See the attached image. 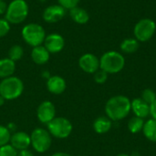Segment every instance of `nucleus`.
Wrapping results in <instances>:
<instances>
[{
  "label": "nucleus",
  "mask_w": 156,
  "mask_h": 156,
  "mask_svg": "<svg viewBox=\"0 0 156 156\" xmlns=\"http://www.w3.org/2000/svg\"><path fill=\"white\" fill-rule=\"evenodd\" d=\"M22 37L27 44L33 48L41 46L46 38V32L42 26L30 23L26 25L22 29Z\"/></svg>",
  "instance_id": "obj_5"
},
{
  "label": "nucleus",
  "mask_w": 156,
  "mask_h": 156,
  "mask_svg": "<svg viewBox=\"0 0 156 156\" xmlns=\"http://www.w3.org/2000/svg\"><path fill=\"white\" fill-rule=\"evenodd\" d=\"M55 115L56 108L51 101H45L38 105L37 110V116L41 123L48 124L55 118Z\"/></svg>",
  "instance_id": "obj_9"
},
{
  "label": "nucleus",
  "mask_w": 156,
  "mask_h": 156,
  "mask_svg": "<svg viewBox=\"0 0 156 156\" xmlns=\"http://www.w3.org/2000/svg\"><path fill=\"white\" fill-rule=\"evenodd\" d=\"M150 114L152 116V119L156 120V100L150 105Z\"/></svg>",
  "instance_id": "obj_30"
},
{
  "label": "nucleus",
  "mask_w": 156,
  "mask_h": 156,
  "mask_svg": "<svg viewBox=\"0 0 156 156\" xmlns=\"http://www.w3.org/2000/svg\"><path fill=\"white\" fill-rule=\"evenodd\" d=\"M131 110V101L124 95L112 97L108 100L105 105L106 115L113 122H118L126 118Z\"/></svg>",
  "instance_id": "obj_1"
},
{
  "label": "nucleus",
  "mask_w": 156,
  "mask_h": 156,
  "mask_svg": "<svg viewBox=\"0 0 156 156\" xmlns=\"http://www.w3.org/2000/svg\"><path fill=\"white\" fill-rule=\"evenodd\" d=\"M47 88L49 92L58 95L65 91L67 88V83L66 80L60 76H50V78L47 80Z\"/></svg>",
  "instance_id": "obj_14"
},
{
  "label": "nucleus",
  "mask_w": 156,
  "mask_h": 156,
  "mask_svg": "<svg viewBox=\"0 0 156 156\" xmlns=\"http://www.w3.org/2000/svg\"><path fill=\"white\" fill-rule=\"evenodd\" d=\"M52 156H71L70 154H67V153H62V152H59V153H56L54 154Z\"/></svg>",
  "instance_id": "obj_33"
},
{
  "label": "nucleus",
  "mask_w": 156,
  "mask_h": 156,
  "mask_svg": "<svg viewBox=\"0 0 156 156\" xmlns=\"http://www.w3.org/2000/svg\"><path fill=\"white\" fill-rule=\"evenodd\" d=\"M16 70L15 61L10 58H2L0 59V79H5L11 77Z\"/></svg>",
  "instance_id": "obj_19"
},
{
  "label": "nucleus",
  "mask_w": 156,
  "mask_h": 156,
  "mask_svg": "<svg viewBox=\"0 0 156 156\" xmlns=\"http://www.w3.org/2000/svg\"><path fill=\"white\" fill-rule=\"evenodd\" d=\"M49 56H50V53L42 45L33 48L32 52H31L32 60L37 65L46 64L49 59Z\"/></svg>",
  "instance_id": "obj_16"
},
{
  "label": "nucleus",
  "mask_w": 156,
  "mask_h": 156,
  "mask_svg": "<svg viewBox=\"0 0 156 156\" xmlns=\"http://www.w3.org/2000/svg\"><path fill=\"white\" fill-rule=\"evenodd\" d=\"M5 101V99H4V98L2 97V96H0V107L4 105Z\"/></svg>",
  "instance_id": "obj_35"
},
{
  "label": "nucleus",
  "mask_w": 156,
  "mask_h": 156,
  "mask_svg": "<svg viewBox=\"0 0 156 156\" xmlns=\"http://www.w3.org/2000/svg\"><path fill=\"white\" fill-rule=\"evenodd\" d=\"M58 5L63 6L65 9H71L75 6H78V4L80 0H58Z\"/></svg>",
  "instance_id": "obj_29"
},
{
  "label": "nucleus",
  "mask_w": 156,
  "mask_h": 156,
  "mask_svg": "<svg viewBox=\"0 0 156 156\" xmlns=\"http://www.w3.org/2000/svg\"><path fill=\"white\" fill-rule=\"evenodd\" d=\"M38 1H40V2H45L46 0H38Z\"/></svg>",
  "instance_id": "obj_37"
},
{
  "label": "nucleus",
  "mask_w": 156,
  "mask_h": 156,
  "mask_svg": "<svg viewBox=\"0 0 156 156\" xmlns=\"http://www.w3.org/2000/svg\"><path fill=\"white\" fill-rule=\"evenodd\" d=\"M11 137V133L7 129V127L0 125V147L5 145L9 143Z\"/></svg>",
  "instance_id": "obj_24"
},
{
  "label": "nucleus",
  "mask_w": 156,
  "mask_h": 156,
  "mask_svg": "<svg viewBox=\"0 0 156 156\" xmlns=\"http://www.w3.org/2000/svg\"><path fill=\"white\" fill-rule=\"evenodd\" d=\"M64 46L65 40L61 35L53 33L46 36V38L44 40V47L49 53H58L64 48Z\"/></svg>",
  "instance_id": "obj_11"
},
{
  "label": "nucleus",
  "mask_w": 156,
  "mask_h": 156,
  "mask_svg": "<svg viewBox=\"0 0 156 156\" xmlns=\"http://www.w3.org/2000/svg\"><path fill=\"white\" fill-rule=\"evenodd\" d=\"M156 30L155 22L151 18H143L137 22L134 27L135 38L140 42H146L150 40L154 35Z\"/></svg>",
  "instance_id": "obj_8"
},
{
  "label": "nucleus",
  "mask_w": 156,
  "mask_h": 156,
  "mask_svg": "<svg viewBox=\"0 0 156 156\" xmlns=\"http://www.w3.org/2000/svg\"><path fill=\"white\" fill-rule=\"evenodd\" d=\"M42 77H45V78H47V79H49V78H50V75H49L48 71H43Z\"/></svg>",
  "instance_id": "obj_34"
},
{
  "label": "nucleus",
  "mask_w": 156,
  "mask_h": 156,
  "mask_svg": "<svg viewBox=\"0 0 156 156\" xmlns=\"http://www.w3.org/2000/svg\"><path fill=\"white\" fill-rule=\"evenodd\" d=\"M116 156H130L128 155V154H118V155Z\"/></svg>",
  "instance_id": "obj_36"
},
{
  "label": "nucleus",
  "mask_w": 156,
  "mask_h": 156,
  "mask_svg": "<svg viewBox=\"0 0 156 156\" xmlns=\"http://www.w3.org/2000/svg\"><path fill=\"white\" fill-rule=\"evenodd\" d=\"M141 99L145 101L147 104L151 105L156 100V93L152 89H145L142 92V97Z\"/></svg>",
  "instance_id": "obj_25"
},
{
  "label": "nucleus",
  "mask_w": 156,
  "mask_h": 156,
  "mask_svg": "<svg viewBox=\"0 0 156 156\" xmlns=\"http://www.w3.org/2000/svg\"><path fill=\"white\" fill-rule=\"evenodd\" d=\"M23 48L19 45H14L10 48L8 52V58L13 61H17L23 57Z\"/></svg>",
  "instance_id": "obj_23"
},
{
  "label": "nucleus",
  "mask_w": 156,
  "mask_h": 156,
  "mask_svg": "<svg viewBox=\"0 0 156 156\" xmlns=\"http://www.w3.org/2000/svg\"><path fill=\"white\" fill-rule=\"evenodd\" d=\"M143 133L146 139H148L150 142L156 143V120L150 119L144 122Z\"/></svg>",
  "instance_id": "obj_20"
},
{
  "label": "nucleus",
  "mask_w": 156,
  "mask_h": 156,
  "mask_svg": "<svg viewBox=\"0 0 156 156\" xmlns=\"http://www.w3.org/2000/svg\"><path fill=\"white\" fill-rule=\"evenodd\" d=\"M120 47L122 51L124 53H134L139 48V41L136 38H126L121 43Z\"/></svg>",
  "instance_id": "obj_21"
},
{
  "label": "nucleus",
  "mask_w": 156,
  "mask_h": 156,
  "mask_svg": "<svg viewBox=\"0 0 156 156\" xmlns=\"http://www.w3.org/2000/svg\"><path fill=\"white\" fill-rule=\"evenodd\" d=\"M0 156H17V151L9 144L0 147Z\"/></svg>",
  "instance_id": "obj_26"
},
{
  "label": "nucleus",
  "mask_w": 156,
  "mask_h": 156,
  "mask_svg": "<svg viewBox=\"0 0 156 156\" xmlns=\"http://www.w3.org/2000/svg\"><path fill=\"white\" fill-rule=\"evenodd\" d=\"M24 90L23 81L15 76L3 79L0 82V96L5 101L17 99Z\"/></svg>",
  "instance_id": "obj_3"
},
{
  "label": "nucleus",
  "mask_w": 156,
  "mask_h": 156,
  "mask_svg": "<svg viewBox=\"0 0 156 156\" xmlns=\"http://www.w3.org/2000/svg\"><path fill=\"white\" fill-rule=\"evenodd\" d=\"M10 30V24L5 18H0V37H5Z\"/></svg>",
  "instance_id": "obj_28"
},
{
  "label": "nucleus",
  "mask_w": 156,
  "mask_h": 156,
  "mask_svg": "<svg viewBox=\"0 0 156 156\" xmlns=\"http://www.w3.org/2000/svg\"><path fill=\"white\" fill-rule=\"evenodd\" d=\"M131 108L136 117L144 119L150 115V105L144 101L141 98H137L132 101Z\"/></svg>",
  "instance_id": "obj_15"
},
{
  "label": "nucleus",
  "mask_w": 156,
  "mask_h": 156,
  "mask_svg": "<svg viewBox=\"0 0 156 156\" xmlns=\"http://www.w3.org/2000/svg\"><path fill=\"white\" fill-rule=\"evenodd\" d=\"M69 16L74 22H76L77 24H80V25L86 24L90 19L89 13L85 9L79 7V6H75L69 9Z\"/></svg>",
  "instance_id": "obj_18"
},
{
  "label": "nucleus",
  "mask_w": 156,
  "mask_h": 156,
  "mask_svg": "<svg viewBox=\"0 0 156 156\" xmlns=\"http://www.w3.org/2000/svg\"><path fill=\"white\" fill-rule=\"evenodd\" d=\"M144 125V121L142 118L139 117H133L128 122V129L132 133H138L141 131H143Z\"/></svg>",
  "instance_id": "obj_22"
},
{
  "label": "nucleus",
  "mask_w": 156,
  "mask_h": 156,
  "mask_svg": "<svg viewBox=\"0 0 156 156\" xmlns=\"http://www.w3.org/2000/svg\"><path fill=\"white\" fill-rule=\"evenodd\" d=\"M9 143L17 152L22 150H27L31 145L30 135H28L25 132L13 133L11 134Z\"/></svg>",
  "instance_id": "obj_13"
},
{
  "label": "nucleus",
  "mask_w": 156,
  "mask_h": 156,
  "mask_svg": "<svg viewBox=\"0 0 156 156\" xmlns=\"http://www.w3.org/2000/svg\"><path fill=\"white\" fill-rule=\"evenodd\" d=\"M30 139L32 147L35 149V151L40 154L47 152L52 144L50 133L48 131L42 128L35 129L30 134Z\"/></svg>",
  "instance_id": "obj_7"
},
{
  "label": "nucleus",
  "mask_w": 156,
  "mask_h": 156,
  "mask_svg": "<svg viewBox=\"0 0 156 156\" xmlns=\"http://www.w3.org/2000/svg\"><path fill=\"white\" fill-rule=\"evenodd\" d=\"M107 79H108V73L105 72L104 70L101 69L94 73V80L98 84H103V83H105L106 80H107Z\"/></svg>",
  "instance_id": "obj_27"
},
{
  "label": "nucleus",
  "mask_w": 156,
  "mask_h": 156,
  "mask_svg": "<svg viewBox=\"0 0 156 156\" xmlns=\"http://www.w3.org/2000/svg\"><path fill=\"white\" fill-rule=\"evenodd\" d=\"M112 126V121L108 117H99L93 122V129L99 134H104L108 133Z\"/></svg>",
  "instance_id": "obj_17"
},
{
  "label": "nucleus",
  "mask_w": 156,
  "mask_h": 156,
  "mask_svg": "<svg viewBox=\"0 0 156 156\" xmlns=\"http://www.w3.org/2000/svg\"><path fill=\"white\" fill-rule=\"evenodd\" d=\"M17 156H34L33 154L28 151L27 149V150H22V151H18L17 152Z\"/></svg>",
  "instance_id": "obj_32"
},
{
  "label": "nucleus",
  "mask_w": 156,
  "mask_h": 156,
  "mask_svg": "<svg viewBox=\"0 0 156 156\" xmlns=\"http://www.w3.org/2000/svg\"><path fill=\"white\" fill-rule=\"evenodd\" d=\"M5 19L9 24L22 23L28 15V5L25 0H13L7 6Z\"/></svg>",
  "instance_id": "obj_4"
},
{
  "label": "nucleus",
  "mask_w": 156,
  "mask_h": 156,
  "mask_svg": "<svg viewBox=\"0 0 156 156\" xmlns=\"http://www.w3.org/2000/svg\"><path fill=\"white\" fill-rule=\"evenodd\" d=\"M48 131L51 136L58 139L68 138L73 130L72 123L64 117H55L48 124Z\"/></svg>",
  "instance_id": "obj_6"
},
{
  "label": "nucleus",
  "mask_w": 156,
  "mask_h": 156,
  "mask_svg": "<svg viewBox=\"0 0 156 156\" xmlns=\"http://www.w3.org/2000/svg\"><path fill=\"white\" fill-rule=\"evenodd\" d=\"M80 68L86 73H95L100 69V59L91 53L82 55L79 59Z\"/></svg>",
  "instance_id": "obj_10"
},
{
  "label": "nucleus",
  "mask_w": 156,
  "mask_h": 156,
  "mask_svg": "<svg viewBox=\"0 0 156 156\" xmlns=\"http://www.w3.org/2000/svg\"><path fill=\"white\" fill-rule=\"evenodd\" d=\"M66 14V9L60 5L48 6L43 12V18L48 23H57L60 21Z\"/></svg>",
  "instance_id": "obj_12"
},
{
  "label": "nucleus",
  "mask_w": 156,
  "mask_h": 156,
  "mask_svg": "<svg viewBox=\"0 0 156 156\" xmlns=\"http://www.w3.org/2000/svg\"><path fill=\"white\" fill-rule=\"evenodd\" d=\"M125 65L124 57L117 51H108L100 58V69L108 74L120 72Z\"/></svg>",
  "instance_id": "obj_2"
},
{
  "label": "nucleus",
  "mask_w": 156,
  "mask_h": 156,
  "mask_svg": "<svg viewBox=\"0 0 156 156\" xmlns=\"http://www.w3.org/2000/svg\"><path fill=\"white\" fill-rule=\"evenodd\" d=\"M7 5L4 0H0V15L5 14L6 10H7Z\"/></svg>",
  "instance_id": "obj_31"
}]
</instances>
